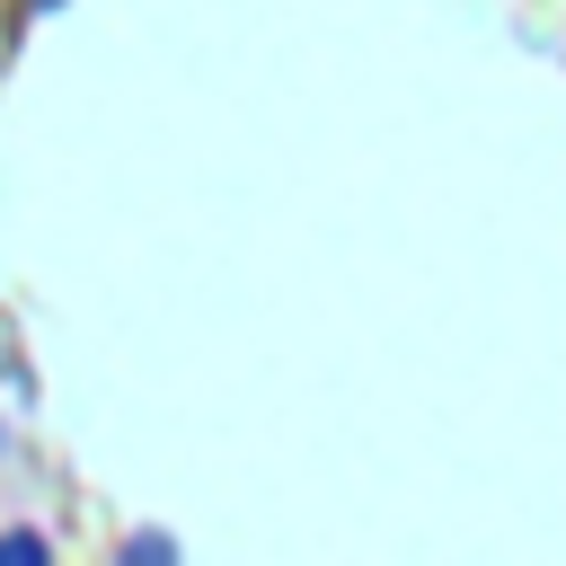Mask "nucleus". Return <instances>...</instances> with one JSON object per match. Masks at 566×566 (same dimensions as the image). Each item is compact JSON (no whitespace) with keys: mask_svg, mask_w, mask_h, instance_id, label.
Here are the masks:
<instances>
[{"mask_svg":"<svg viewBox=\"0 0 566 566\" xmlns=\"http://www.w3.org/2000/svg\"><path fill=\"white\" fill-rule=\"evenodd\" d=\"M44 557H53L44 531H0V566H44Z\"/></svg>","mask_w":566,"mask_h":566,"instance_id":"f257e3e1","label":"nucleus"}]
</instances>
